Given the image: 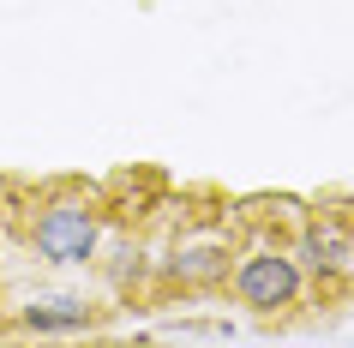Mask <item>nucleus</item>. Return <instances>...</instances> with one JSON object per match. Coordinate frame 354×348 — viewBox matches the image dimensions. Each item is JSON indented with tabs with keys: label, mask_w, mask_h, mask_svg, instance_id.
Returning <instances> with one entry per match:
<instances>
[{
	"label": "nucleus",
	"mask_w": 354,
	"mask_h": 348,
	"mask_svg": "<svg viewBox=\"0 0 354 348\" xmlns=\"http://www.w3.org/2000/svg\"><path fill=\"white\" fill-rule=\"evenodd\" d=\"M234 300L246 312H259V318H282V312H295L306 300V271H300V258L288 246H246L234 258Z\"/></svg>",
	"instance_id": "f03ea898"
},
{
	"label": "nucleus",
	"mask_w": 354,
	"mask_h": 348,
	"mask_svg": "<svg viewBox=\"0 0 354 348\" xmlns=\"http://www.w3.org/2000/svg\"><path fill=\"white\" fill-rule=\"evenodd\" d=\"M168 276L187 282V289H210V282H223V276H228V246H174Z\"/></svg>",
	"instance_id": "20e7f679"
},
{
	"label": "nucleus",
	"mask_w": 354,
	"mask_h": 348,
	"mask_svg": "<svg viewBox=\"0 0 354 348\" xmlns=\"http://www.w3.org/2000/svg\"><path fill=\"white\" fill-rule=\"evenodd\" d=\"M96 240H102V204L91 192H78V186L48 192L37 204V217H30V246L48 264H91Z\"/></svg>",
	"instance_id": "f257e3e1"
},
{
	"label": "nucleus",
	"mask_w": 354,
	"mask_h": 348,
	"mask_svg": "<svg viewBox=\"0 0 354 348\" xmlns=\"http://www.w3.org/2000/svg\"><path fill=\"white\" fill-rule=\"evenodd\" d=\"M295 258H300V271L318 276V282H342L354 271V228L342 217H313L295 240Z\"/></svg>",
	"instance_id": "7ed1b4c3"
},
{
	"label": "nucleus",
	"mask_w": 354,
	"mask_h": 348,
	"mask_svg": "<svg viewBox=\"0 0 354 348\" xmlns=\"http://www.w3.org/2000/svg\"><path fill=\"white\" fill-rule=\"evenodd\" d=\"M78 324H91V306L84 300H30L24 306V330H78Z\"/></svg>",
	"instance_id": "39448f33"
}]
</instances>
